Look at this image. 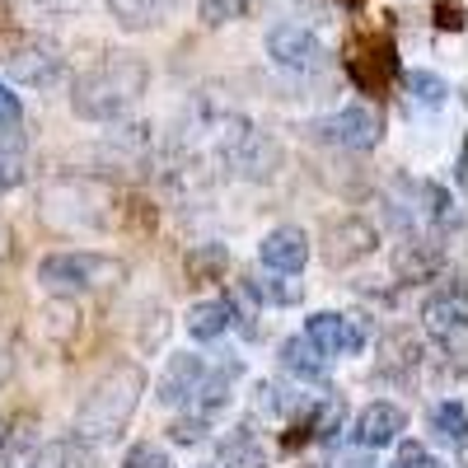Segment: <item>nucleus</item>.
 <instances>
[{
  "label": "nucleus",
  "mask_w": 468,
  "mask_h": 468,
  "mask_svg": "<svg viewBox=\"0 0 468 468\" xmlns=\"http://www.w3.org/2000/svg\"><path fill=\"white\" fill-rule=\"evenodd\" d=\"M150 85V66L141 57L117 52L70 80V112L80 122H117Z\"/></svg>",
  "instance_id": "obj_1"
},
{
  "label": "nucleus",
  "mask_w": 468,
  "mask_h": 468,
  "mask_svg": "<svg viewBox=\"0 0 468 468\" xmlns=\"http://www.w3.org/2000/svg\"><path fill=\"white\" fill-rule=\"evenodd\" d=\"M141 394H145V370L141 366H112L80 403L75 412V426H70V441H85V445H108L127 431V421L136 417L141 408Z\"/></svg>",
  "instance_id": "obj_2"
},
{
  "label": "nucleus",
  "mask_w": 468,
  "mask_h": 468,
  "mask_svg": "<svg viewBox=\"0 0 468 468\" xmlns=\"http://www.w3.org/2000/svg\"><path fill=\"white\" fill-rule=\"evenodd\" d=\"M207 132L216 136V165L234 178H244V183H267L286 165L282 141L271 132H258L253 122H244V117H234V112L211 117Z\"/></svg>",
  "instance_id": "obj_3"
},
{
  "label": "nucleus",
  "mask_w": 468,
  "mask_h": 468,
  "mask_svg": "<svg viewBox=\"0 0 468 468\" xmlns=\"http://www.w3.org/2000/svg\"><path fill=\"white\" fill-rule=\"evenodd\" d=\"M127 282V267L108 258V253H90V249H61L37 262V286L57 300H80V295H99V291H117Z\"/></svg>",
  "instance_id": "obj_4"
},
{
  "label": "nucleus",
  "mask_w": 468,
  "mask_h": 468,
  "mask_svg": "<svg viewBox=\"0 0 468 468\" xmlns=\"http://www.w3.org/2000/svg\"><path fill=\"white\" fill-rule=\"evenodd\" d=\"M43 220L66 229V234H103L112 225L108 192H99L85 178H61V183L48 187V197H43Z\"/></svg>",
  "instance_id": "obj_5"
},
{
  "label": "nucleus",
  "mask_w": 468,
  "mask_h": 468,
  "mask_svg": "<svg viewBox=\"0 0 468 468\" xmlns=\"http://www.w3.org/2000/svg\"><path fill=\"white\" fill-rule=\"evenodd\" d=\"M267 57L277 61L282 70H291V75H314V70L328 66L324 37L309 24H300V19H286V24L267 28Z\"/></svg>",
  "instance_id": "obj_6"
},
{
  "label": "nucleus",
  "mask_w": 468,
  "mask_h": 468,
  "mask_svg": "<svg viewBox=\"0 0 468 468\" xmlns=\"http://www.w3.org/2000/svg\"><path fill=\"white\" fill-rule=\"evenodd\" d=\"M314 136L337 145V150H351V154H366L384 141V112L375 103H346L342 112L314 122Z\"/></svg>",
  "instance_id": "obj_7"
},
{
  "label": "nucleus",
  "mask_w": 468,
  "mask_h": 468,
  "mask_svg": "<svg viewBox=\"0 0 468 468\" xmlns=\"http://www.w3.org/2000/svg\"><path fill=\"white\" fill-rule=\"evenodd\" d=\"M304 337L314 342L324 356H361L370 346V324L356 319V314H337V309H314L304 319Z\"/></svg>",
  "instance_id": "obj_8"
},
{
  "label": "nucleus",
  "mask_w": 468,
  "mask_h": 468,
  "mask_svg": "<svg viewBox=\"0 0 468 468\" xmlns=\"http://www.w3.org/2000/svg\"><path fill=\"white\" fill-rule=\"evenodd\" d=\"M375 249H379V229H375L370 220H361V216H342V220H333L328 234H324V262H328L333 271L366 262Z\"/></svg>",
  "instance_id": "obj_9"
},
{
  "label": "nucleus",
  "mask_w": 468,
  "mask_h": 468,
  "mask_svg": "<svg viewBox=\"0 0 468 468\" xmlns=\"http://www.w3.org/2000/svg\"><path fill=\"white\" fill-rule=\"evenodd\" d=\"M5 75L24 90H52L66 75V57L52 43H24V48H15L5 57Z\"/></svg>",
  "instance_id": "obj_10"
},
{
  "label": "nucleus",
  "mask_w": 468,
  "mask_h": 468,
  "mask_svg": "<svg viewBox=\"0 0 468 468\" xmlns=\"http://www.w3.org/2000/svg\"><path fill=\"white\" fill-rule=\"evenodd\" d=\"M207 375V356L202 351H178V356L165 361L160 379H154V399H160L165 408H187L192 394H197V384Z\"/></svg>",
  "instance_id": "obj_11"
},
{
  "label": "nucleus",
  "mask_w": 468,
  "mask_h": 468,
  "mask_svg": "<svg viewBox=\"0 0 468 468\" xmlns=\"http://www.w3.org/2000/svg\"><path fill=\"white\" fill-rule=\"evenodd\" d=\"M421 328H426V337H436L445 351L454 346H463V328H468V309H463V291L454 286V291H441V295H431L421 304Z\"/></svg>",
  "instance_id": "obj_12"
},
{
  "label": "nucleus",
  "mask_w": 468,
  "mask_h": 468,
  "mask_svg": "<svg viewBox=\"0 0 468 468\" xmlns=\"http://www.w3.org/2000/svg\"><path fill=\"white\" fill-rule=\"evenodd\" d=\"M258 262L267 271H286V277H300L304 262H309V234L300 225H277L262 234L258 244Z\"/></svg>",
  "instance_id": "obj_13"
},
{
  "label": "nucleus",
  "mask_w": 468,
  "mask_h": 468,
  "mask_svg": "<svg viewBox=\"0 0 468 468\" xmlns=\"http://www.w3.org/2000/svg\"><path fill=\"white\" fill-rule=\"evenodd\" d=\"M403 431H408V412L399 403H370L356 421H351V445L384 450V445H394Z\"/></svg>",
  "instance_id": "obj_14"
},
{
  "label": "nucleus",
  "mask_w": 468,
  "mask_h": 468,
  "mask_svg": "<svg viewBox=\"0 0 468 468\" xmlns=\"http://www.w3.org/2000/svg\"><path fill=\"white\" fill-rule=\"evenodd\" d=\"M239 375H244V356H229V361H220V366L207 361V375H202V384H197V394H192V412H202L207 421L220 417V412L234 403V384H239Z\"/></svg>",
  "instance_id": "obj_15"
},
{
  "label": "nucleus",
  "mask_w": 468,
  "mask_h": 468,
  "mask_svg": "<svg viewBox=\"0 0 468 468\" xmlns=\"http://www.w3.org/2000/svg\"><path fill=\"white\" fill-rule=\"evenodd\" d=\"M394 271L403 282H412V286L436 282L445 271V244L441 239H421V234H408V239L394 249Z\"/></svg>",
  "instance_id": "obj_16"
},
{
  "label": "nucleus",
  "mask_w": 468,
  "mask_h": 468,
  "mask_svg": "<svg viewBox=\"0 0 468 468\" xmlns=\"http://www.w3.org/2000/svg\"><path fill=\"white\" fill-rule=\"evenodd\" d=\"M178 10V0H108V15L122 33H150L169 24Z\"/></svg>",
  "instance_id": "obj_17"
},
{
  "label": "nucleus",
  "mask_w": 468,
  "mask_h": 468,
  "mask_svg": "<svg viewBox=\"0 0 468 468\" xmlns=\"http://www.w3.org/2000/svg\"><path fill=\"white\" fill-rule=\"evenodd\" d=\"M187 337L192 342H216V337H225L234 324H239V314H234V304L229 300H197L187 309Z\"/></svg>",
  "instance_id": "obj_18"
},
{
  "label": "nucleus",
  "mask_w": 468,
  "mask_h": 468,
  "mask_svg": "<svg viewBox=\"0 0 468 468\" xmlns=\"http://www.w3.org/2000/svg\"><path fill=\"white\" fill-rule=\"evenodd\" d=\"M277 356H282V366L300 379V384H324V375H328V356L309 342L304 333L300 337H286L282 346H277Z\"/></svg>",
  "instance_id": "obj_19"
},
{
  "label": "nucleus",
  "mask_w": 468,
  "mask_h": 468,
  "mask_svg": "<svg viewBox=\"0 0 468 468\" xmlns=\"http://www.w3.org/2000/svg\"><path fill=\"white\" fill-rule=\"evenodd\" d=\"M399 192H403L408 202L421 207L426 220H436V225L459 220V207H454V197H450V187H441V183H412V178H399Z\"/></svg>",
  "instance_id": "obj_20"
},
{
  "label": "nucleus",
  "mask_w": 468,
  "mask_h": 468,
  "mask_svg": "<svg viewBox=\"0 0 468 468\" xmlns=\"http://www.w3.org/2000/svg\"><path fill=\"white\" fill-rule=\"evenodd\" d=\"M379 351H384V370L379 375H399V379H408L426 356H421V342L408 333V328H388L384 337H379Z\"/></svg>",
  "instance_id": "obj_21"
},
{
  "label": "nucleus",
  "mask_w": 468,
  "mask_h": 468,
  "mask_svg": "<svg viewBox=\"0 0 468 468\" xmlns=\"http://www.w3.org/2000/svg\"><path fill=\"white\" fill-rule=\"evenodd\" d=\"M244 295H253L258 304H267V309H282V304H295L300 295H304V286L300 282H291L286 271H258V277H244Z\"/></svg>",
  "instance_id": "obj_22"
},
{
  "label": "nucleus",
  "mask_w": 468,
  "mask_h": 468,
  "mask_svg": "<svg viewBox=\"0 0 468 468\" xmlns=\"http://www.w3.org/2000/svg\"><path fill=\"white\" fill-rule=\"evenodd\" d=\"M426 431H431V441H436V445L459 450V445H463V436H468V412H463V403H459V399L436 403V408H431V417H426Z\"/></svg>",
  "instance_id": "obj_23"
},
{
  "label": "nucleus",
  "mask_w": 468,
  "mask_h": 468,
  "mask_svg": "<svg viewBox=\"0 0 468 468\" xmlns=\"http://www.w3.org/2000/svg\"><path fill=\"white\" fill-rule=\"evenodd\" d=\"M403 90H408V103L412 108H441L450 99V85L441 80L436 70H408L403 75Z\"/></svg>",
  "instance_id": "obj_24"
},
{
  "label": "nucleus",
  "mask_w": 468,
  "mask_h": 468,
  "mask_svg": "<svg viewBox=\"0 0 468 468\" xmlns=\"http://www.w3.org/2000/svg\"><path fill=\"white\" fill-rule=\"evenodd\" d=\"M0 145L5 150L24 145V103H19V94H10L5 80H0Z\"/></svg>",
  "instance_id": "obj_25"
},
{
  "label": "nucleus",
  "mask_w": 468,
  "mask_h": 468,
  "mask_svg": "<svg viewBox=\"0 0 468 468\" xmlns=\"http://www.w3.org/2000/svg\"><path fill=\"white\" fill-rule=\"evenodd\" d=\"M165 337H169V309L165 304H145L141 324H136V346L141 351H160Z\"/></svg>",
  "instance_id": "obj_26"
},
{
  "label": "nucleus",
  "mask_w": 468,
  "mask_h": 468,
  "mask_svg": "<svg viewBox=\"0 0 468 468\" xmlns=\"http://www.w3.org/2000/svg\"><path fill=\"white\" fill-rule=\"evenodd\" d=\"M169 441L183 445V450H197V445L211 441V421H207L202 412H183V417L169 421Z\"/></svg>",
  "instance_id": "obj_27"
},
{
  "label": "nucleus",
  "mask_w": 468,
  "mask_h": 468,
  "mask_svg": "<svg viewBox=\"0 0 468 468\" xmlns=\"http://www.w3.org/2000/svg\"><path fill=\"white\" fill-rule=\"evenodd\" d=\"M225 267H229V249H225V244H202V249L187 253V271H192L197 282H216Z\"/></svg>",
  "instance_id": "obj_28"
},
{
  "label": "nucleus",
  "mask_w": 468,
  "mask_h": 468,
  "mask_svg": "<svg viewBox=\"0 0 468 468\" xmlns=\"http://www.w3.org/2000/svg\"><path fill=\"white\" fill-rule=\"evenodd\" d=\"M249 10H253V0H197V15L207 28L239 24V19H249Z\"/></svg>",
  "instance_id": "obj_29"
},
{
  "label": "nucleus",
  "mask_w": 468,
  "mask_h": 468,
  "mask_svg": "<svg viewBox=\"0 0 468 468\" xmlns=\"http://www.w3.org/2000/svg\"><path fill=\"white\" fill-rule=\"evenodd\" d=\"M24 468H70V441H48V445H37Z\"/></svg>",
  "instance_id": "obj_30"
},
{
  "label": "nucleus",
  "mask_w": 468,
  "mask_h": 468,
  "mask_svg": "<svg viewBox=\"0 0 468 468\" xmlns=\"http://www.w3.org/2000/svg\"><path fill=\"white\" fill-rule=\"evenodd\" d=\"M399 445V463L394 468H450L445 459H436V454H426V445H417V441H394Z\"/></svg>",
  "instance_id": "obj_31"
},
{
  "label": "nucleus",
  "mask_w": 468,
  "mask_h": 468,
  "mask_svg": "<svg viewBox=\"0 0 468 468\" xmlns=\"http://www.w3.org/2000/svg\"><path fill=\"white\" fill-rule=\"evenodd\" d=\"M28 178V165H24V154L19 150H5L0 145V192H15L19 183Z\"/></svg>",
  "instance_id": "obj_32"
},
{
  "label": "nucleus",
  "mask_w": 468,
  "mask_h": 468,
  "mask_svg": "<svg viewBox=\"0 0 468 468\" xmlns=\"http://www.w3.org/2000/svg\"><path fill=\"white\" fill-rule=\"evenodd\" d=\"M122 468H174V459L160 450V445H132Z\"/></svg>",
  "instance_id": "obj_33"
},
{
  "label": "nucleus",
  "mask_w": 468,
  "mask_h": 468,
  "mask_svg": "<svg viewBox=\"0 0 468 468\" xmlns=\"http://www.w3.org/2000/svg\"><path fill=\"white\" fill-rule=\"evenodd\" d=\"M220 468H271L267 459H262V450L253 445V450H244V454H229V459H220Z\"/></svg>",
  "instance_id": "obj_34"
},
{
  "label": "nucleus",
  "mask_w": 468,
  "mask_h": 468,
  "mask_svg": "<svg viewBox=\"0 0 468 468\" xmlns=\"http://www.w3.org/2000/svg\"><path fill=\"white\" fill-rule=\"evenodd\" d=\"M5 379H10V356L0 351V384H5Z\"/></svg>",
  "instance_id": "obj_35"
},
{
  "label": "nucleus",
  "mask_w": 468,
  "mask_h": 468,
  "mask_svg": "<svg viewBox=\"0 0 468 468\" xmlns=\"http://www.w3.org/2000/svg\"><path fill=\"white\" fill-rule=\"evenodd\" d=\"M0 441H5V431H0Z\"/></svg>",
  "instance_id": "obj_36"
}]
</instances>
